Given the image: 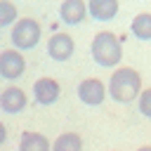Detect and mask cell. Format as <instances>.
<instances>
[{
  "instance_id": "cell-1",
  "label": "cell",
  "mask_w": 151,
  "mask_h": 151,
  "mask_svg": "<svg viewBox=\"0 0 151 151\" xmlns=\"http://www.w3.org/2000/svg\"><path fill=\"white\" fill-rule=\"evenodd\" d=\"M142 76L137 68L132 66H120L111 73L109 78V85H106V94L113 99V101H120V104H130L139 97L142 92Z\"/></svg>"
},
{
  "instance_id": "cell-2",
  "label": "cell",
  "mask_w": 151,
  "mask_h": 151,
  "mask_svg": "<svg viewBox=\"0 0 151 151\" xmlns=\"http://www.w3.org/2000/svg\"><path fill=\"white\" fill-rule=\"evenodd\" d=\"M90 52H92V59L104 68H113L123 59V45H120L118 35L111 33V31H99L92 38Z\"/></svg>"
},
{
  "instance_id": "cell-3",
  "label": "cell",
  "mask_w": 151,
  "mask_h": 151,
  "mask_svg": "<svg viewBox=\"0 0 151 151\" xmlns=\"http://www.w3.org/2000/svg\"><path fill=\"white\" fill-rule=\"evenodd\" d=\"M40 24L31 17H24V19H17L12 24V45L14 50H33L38 42H40Z\"/></svg>"
},
{
  "instance_id": "cell-4",
  "label": "cell",
  "mask_w": 151,
  "mask_h": 151,
  "mask_svg": "<svg viewBox=\"0 0 151 151\" xmlns=\"http://www.w3.org/2000/svg\"><path fill=\"white\" fill-rule=\"evenodd\" d=\"M26 71V59L19 50H2L0 52V76L7 80H17Z\"/></svg>"
},
{
  "instance_id": "cell-5",
  "label": "cell",
  "mask_w": 151,
  "mask_h": 151,
  "mask_svg": "<svg viewBox=\"0 0 151 151\" xmlns=\"http://www.w3.org/2000/svg\"><path fill=\"white\" fill-rule=\"evenodd\" d=\"M78 99L87 106H99L106 99V85L99 78H85L78 85Z\"/></svg>"
},
{
  "instance_id": "cell-6",
  "label": "cell",
  "mask_w": 151,
  "mask_h": 151,
  "mask_svg": "<svg viewBox=\"0 0 151 151\" xmlns=\"http://www.w3.org/2000/svg\"><path fill=\"white\" fill-rule=\"evenodd\" d=\"M59 94H61V87H59V83L54 80V78H38L35 83H33V97H35V101L40 104V106H50V104H54L57 99H59Z\"/></svg>"
},
{
  "instance_id": "cell-7",
  "label": "cell",
  "mask_w": 151,
  "mask_h": 151,
  "mask_svg": "<svg viewBox=\"0 0 151 151\" xmlns=\"http://www.w3.org/2000/svg\"><path fill=\"white\" fill-rule=\"evenodd\" d=\"M73 50H76V42H73V38H71L68 33H54V35L47 40V54H50L54 61H66V59H71Z\"/></svg>"
},
{
  "instance_id": "cell-8",
  "label": "cell",
  "mask_w": 151,
  "mask_h": 151,
  "mask_svg": "<svg viewBox=\"0 0 151 151\" xmlns=\"http://www.w3.org/2000/svg\"><path fill=\"white\" fill-rule=\"evenodd\" d=\"M26 104H28V97L21 87L12 85V87H5L0 92V109L5 113H19V111L26 109Z\"/></svg>"
},
{
  "instance_id": "cell-9",
  "label": "cell",
  "mask_w": 151,
  "mask_h": 151,
  "mask_svg": "<svg viewBox=\"0 0 151 151\" xmlns=\"http://www.w3.org/2000/svg\"><path fill=\"white\" fill-rule=\"evenodd\" d=\"M85 17H87V2L85 0H64L59 7V19L68 26L85 21Z\"/></svg>"
},
{
  "instance_id": "cell-10",
  "label": "cell",
  "mask_w": 151,
  "mask_h": 151,
  "mask_svg": "<svg viewBox=\"0 0 151 151\" xmlns=\"http://www.w3.org/2000/svg\"><path fill=\"white\" fill-rule=\"evenodd\" d=\"M118 0H87V14L97 21H111L118 14Z\"/></svg>"
},
{
  "instance_id": "cell-11",
  "label": "cell",
  "mask_w": 151,
  "mask_h": 151,
  "mask_svg": "<svg viewBox=\"0 0 151 151\" xmlns=\"http://www.w3.org/2000/svg\"><path fill=\"white\" fill-rule=\"evenodd\" d=\"M19 151H52V142L40 132H24L19 139Z\"/></svg>"
},
{
  "instance_id": "cell-12",
  "label": "cell",
  "mask_w": 151,
  "mask_h": 151,
  "mask_svg": "<svg viewBox=\"0 0 151 151\" xmlns=\"http://www.w3.org/2000/svg\"><path fill=\"white\" fill-rule=\"evenodd\" d=\"M52 151H83V137L78 132H61L52 142Z\"/></svg>"
},
{
  "instance_id": "cell-13",
  "label": "cell",
  "mask_w": 151,
  "mask_h": 151,
  "mask_svg": "<svg viewBox=\"0 0 151 151\" xmlns=\"http://www.w3.org/2000/svg\"><path fill=\"white\" fill-rule=\"evenodd\" d=\"M130 31L137 40H151V12H139L132 19Z\"/></svg>"
},
{
  "instance_id": "cell-14",
  "label": "cell",
  "mask_w": 151,
  "mask_h": 151,
  "mask_svg": "<svg viewBox=\"0 0 151 151\" xmlns=\"http://www.w3.org/2000/svg\"><path fill=\"white\" fill-rule=\"evenodd\" d=\"M17 19H19V14H17V5L9 2V0H0V28L12 26Z\"/></svg>"
},
{
  "instance_id": "cell-15",
  "label": "cell",
  "mask_w": 151,
  "mask_h": 151,
  "mask_svg": "<svg viewBox=\"0 0 151 151\" xmlns=\"http://www.w3.org/2000/svg\"><path fill=\"white\" fill-rule=\"evenodd\" d=\"M137 106H139V113H142V116L151 118V87H146V90L139 92V97H137Z\"/></svg>"
},
{
  "instance_id": "cell-16",
  "label": "cell",
  "mask_w": 151,
  "mask_h": 151,
  "mask_svg": "<svg viewBox=\"0 0 151 151\" xmlns=\"http://www.w3.org/2000/svg\"><path fill=\"white\" fill-rule=\"evenodd\" d=\"M5 139H7V127H5V123H0V146L5 144Z\"/></svg>"
},
{
  "instance_id": "cell-17",
  "label": "cell",
  "mask_w": 151,
  "mask_h": 151,
  "mask_svg": "<svg viewBox=\"0 0 151 151\" xmlns=\"http://www.w3.org/2000/svg\"><path fill=\"white\" fill-rule=\"evenodd\" d=\"M137 151H151V146H139Z\"/></svg>"
}]
</instances>
